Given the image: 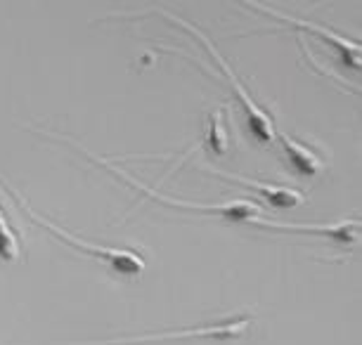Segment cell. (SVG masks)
Listing matches in <instances>:
<instances>
[{"label": "cell", "instance_id": "3", "mask_svg": "<svg viewBox=\"0 0 362 345\" xmlns=\"http://www.w3.org/2000/svg\"><path fill=\"white\" fill-rule=\"evenodd\" d=\"M86 157H90L93 161H98L102 168H107L109 173H114L116 178H121L124 182H128L131 187L140 189V192L149 194L152 199H156L159 204H166V206H173V208H185V211H199V213H214V215H221V218H228V220H256L261 218L263 211L258 204H251V201H228V204H187V201H175V199H168V196H161L156 189L147 187V185H140L138 180H133L131 175L124 173L121 168H116L114 164H109V161H102L98 157H93L90 152H86Z\"/></svg>", "mask_w": 362, "mask_h": 345}, {"label": "cell", "instance_id": "10", "mask_svg": "<svg viewBox=\"0 0 362 345\" xmlns=\"http://www.w3.org/2000/svg\"><path fill=\"white\" fill-rule=\"evenodd\" d=\"M19 258V241L10 229L5 213L0 211V260H17Z\"/></svg>", "mask_w": 362, "mask_h": 345}, {"label": "cell", "instance_id": "4", "mask_svg": "<svg viewBox=\"0 0 362 345\" xmlns=\"http://www.w3.org/2000/svg\"><path fill=\"white\" fill-rule=\"evenodd\" d=\"M254 322L251 315L228 317L221 322H211L206 327L182 329V331H161V334H145V336H131V338H112V341L100 343H78V345H133V343H154V341H185V338H221V341H230V338L244 336Z\"/></svg>", "mask_w": 362, "mask_h": 345}, {"label": "cell", "instance_id": "9", "mask_svg": "<svg viewBox=\"0 0 362 345\" xmlns=\"http://www.w3.org/2000/svg\"><path fill=\"white\" fill-rule=\"evenodd\" d=\"M209 147L216 154H225V152H228V128H225L223 109L211 111V121H209Z\"/></svg>", "mask_w": 362, "mask_h": 345}, {"label": "cell", "instance_id": "8", "mask_svg": "<svg viewBox=\"0 0 362 345\" xmlns=\"http://www.w3.org/2000/svg\"><path fill=\"white\" fill-rule=\"evenodd\" d=\"M277 138H279V145H282L286 161H289V166L293 168V173L300 175V178H315L317 173H322L325 161L320 159L310 147L291 140L289 135H284V133H279Z\"/></svg>", "mask_w": 362, "mask_h": 345}, {"label": "cell", "instance_id": "7", "mask_svg": "<svg viewBox=\"0 0 362 345\" xmlns=\"http://www.w3.org/2000/svg\"><path fill=\"white\" fill-rule=\"evenodd\" d=\"M209 173H214L216 178H225V180H232V182H239V185H247L251 187L254 192L261 196V199L268 201L270 206L275 208H293L298 204H303L305 196L296 192L291 187H282V185H265V182H258V180H249L244 175H232V173H223V171H214V168H206Z\"/></svg>", "mask_w": 362, "mask_h": 345}, {"label": "cell", "instance_id": "6", "mask_svg": "<svg viewBox=\"0 0 362 345\" xmlns=\"http://www.w3.org/2000/svg\"><path fill=\"white\" fill-rule=\"evenodd\" d=\"M251 225L256 227H265V229H282V232H310L317 236H329V239H337L341 243H353L358 241L360 236V218H351V220H339L334 225H300V222H275V220H263L256 218L251 220Z\"/></svg>", "mask_w": 362, "mask_h": 345}, {"label": "cell", "instance_id": "5", "mask_svg": "<svg viewBox=\"0 0 362 345\" xmlns=\"http://www.w3.org/2000/svg\"><path fill=\"white\" fill-rule=\"evenodd\" d=\"M251 8H256L258 12H263V15H268V17H275V19H279V22L291 24L293 29L315 33V36H320V38L325 40V43H329L334 50L339 52L344 66H351V69H355V71L360 69V64H362V50H360V43H355V40H348V38L341 36V33L329 31L327 26L305 22V19H296V17H286V15H282V12H272V10L263 8V5H258V3H251Z\"/></svg>", "mask_w": 362, "mask_h": 345}, {"label": "cell", "instance_id": "2", "mask_svg": "<svg viewBox=\"0 0 362 345\" xmlns=\"http://www.w3.org/2000/svg\"><path fill=\"white\" fill-rule=\"evenodd\" d=\"M163 17H168L170 22L180 24L182 29L189 31V33H194V36L204 43V47L209 50V55L214 57V62L218 64V69H221V71H223V76L230 80L232 90H235V95L239 97V102H242L244 114H247V121H249V131L254 133V138H256L258 142H261V145H270V142H275L277 131H275V123H272V116L263 109V107H258V104L254 102V99H251V95L247 92V87L239 83V78L235 76V71L230 69L228 59H225V57L221 55V52L216 50L214 43H211V40H209L206 36H204L202 31H197L192 24H187L185 19H177V17H173V15H168V12H163Z\"/></svg>", "mask_w": 362, "mask_h": 345}, {"label": "cell", "instance_id": "1", "mask_svg": "<svg viewBox=\"0 0 362 345\" xmlns=\"http://www.w3.org/2000/svg\"><path fill=\"white\" fill-rule=\"evenodd\" d=\"M5 189L15 196V201L19 206L24 208L26 211V215L36 222V225H40V227H45L47 232H52L54 236H57L59 241H64V243H69L71 248H76V251H83L86 255H90V258H95V260H100V262H105V265L109 267V270H114V272H119V274H126V277H138V274H142L145 272V260L140 258L138 253H133V251H126V248H112V246H95V243H88V241H81V239H76L74 234H69V232H64L62 227H57L54 222H50V220H45V218H40V215L33 211V208L26 204V201L19 196L17 192H12V189L5 185Z\"/></svg>", "mask_w": 362, "mask_h": 345}]
</instances>
